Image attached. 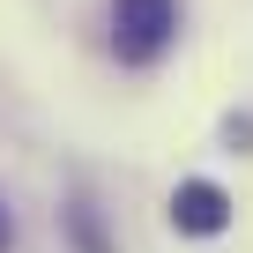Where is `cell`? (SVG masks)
I'll use <instances>...</instances> for the list:
<instances>
[{
    "label": "cell",
    "mask_w": 253,
    "mask_h": 253,
    "mask_svg": "<svg viewBox=\"0 0 253 253\" xmlns=\"http://www.w3.org/2000/svg\"><path fill=\"white\" fill-rule=\"evenodd\" d=\"M171 231H186V238L231 231V194H223L216 179H179V186H171Z\"/></svg>",
    "instance_id": "2"
},
{
    "label": "cell",
    "mask_w": 253,
    "mask_h": 253,
    "mask_svg": "<svg viewBox=\"0 0 253 253\" xmlns=\"http://www.w3.org/2000/svg\"><path fill=\"white\" fill-rule=\"evenodd\" d=\"M179 38V0H112V52L126 67H157Z\"/></svg>",
    "instance_id": "1"
},
{
    "label": "cell",
    "mask_w": 253,
    "mask_h": 253,
    "mask_svg": "<svg viewBox=\"0 0 253 253\" xmlns=\"http://www.w3.org/2000/svg\"><path fill=\"white\" fill-rule=\"evenodd\" d=\"M60 223H67L75 253H112V238H104V216H97V201H89V194H75V201L60 209Z\"/></svg>",
    "instance_id": "3"
},
{
    "label": "cell",
    "mask_w": 253,
    "mask_h": 253,
    "mask_svg": "<svg viewBox=\"0 0 253 253\" xmlns=\"http://www.w3.org/2000/svg\"><path fill=\"white\" fill-rule=\"evenodd\" d=\"M15 246V216H8V201H0V253Z\"/></svg>",
    "instance_id": "5"
},
{
    "label": "cell",
    "mask_w": 253,
    "mask_h": 253,
    "mask_svg": "<svg viewBox=\"0 0 253 253\" xmlns=\"http://www.w3.org/2000/svg\"><path fill=\"white\" fill-rule=\"evenodd\" d=\"M223 142H231V149H253V112H231V119H223Z\"/></svg>",
    "instance_id": "4"
}]
</instances>
